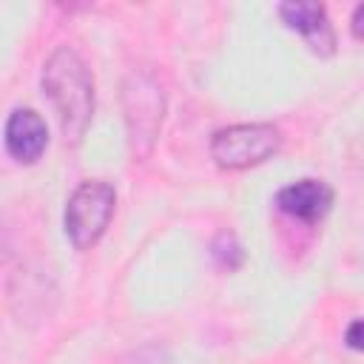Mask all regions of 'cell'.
Instances as JSON below:
<instances>
[{
    "instance_id": "4",
    "label": "cell",
    "mask_w": 364,
    "mask_h": 364,
    "mask_svg": "<svg viewBox=\"0 0 364 364\" xmlns=\"http://www.w3.org/2000/svg\"><path fill=\"white\" fill-rule=\"evenodd\" d=\"M282 148V131L270 122H239L210 134V159L225 171H245L267 162Z\"/></svg>"
},
{
    "instance_id": "7",
    "label": "cell",
    "mask_w": 364,
    "mask_h": 364,
    "mask_svg": "<svg viewBox=\"0 0 364 364\" xmlns=\"http://www.w3.org/2000/svg\"><path fill=\"white\" fill-rule=\"evenodd\" d=\"M276 208L304 225L321 222L333 208V188L324 179H299L276 193Z\"/></svg>"
},
{
    "instance_id": "9",
    "label": "cell",
    "mask_w": 364,
    "mask_h": 364,
    "mask_svg": "<svg viewBox=\"0 0 364 364\" xmlns=\"http://www.w3.org/2000/svg\"><path fill=\"white\" fill-rule=\"evenodd\" d=\"M344 344H347L350 350H361V321H358V318L350 321L347 336H344Z\"/></svg>"
},
{
    "instance_id": "3",
    "label": "cell",
    "mask_w": 364,
    "mask_h": 364,
    "mask_svg": "<svg viewBox=\"0 0 364 364\" xmlns=\"http://www.w3.org/2000/svg\"><path fill=\"white\" fill-rule=\"evenodd\" d=\"M117 210V191L105 179H88L74 188V193L65 202L63 225L65 236L77 250L94 247L102 233L108 230Z\"/></svg>"
},
{
    "instance_id": "6",
    "label": "cell",
    "mask_w": 364,
    "mask_h": 364,
    "mask_svg": "<svg viewBox=\"0 0 364 364\" xmlns=\"http://www.w3.org/2000/svg\"><path fill=\"white\" fill-rule=\"evenodd\" d=\"M3 145L9 156L20 165H31L48 148V128L46 119L31 108H14L3 128Z\"/></svg>"
},
{
    "instance_id": "10",
    "label": "cell",
    "mask_w": 364,
    "mask_h": 364,
    "mask_svg": "<svg viewBox=\"0 0 364 364\" xmlns=\"http://www.w3.org/2000/svg\"><path fill=\"white\" fill-rule=\"evenodd\" d=\"M361 20H364V3H358L353 9V37L361 40Z\"/></svg>"
},
{
    "instance_id": "2",
    "label": "cell",
    "mask_w": 364,
    "mask_h": 364,
    "mask_svg": "<svg viewBox=\"0 0 364 364\" xmlns=\"http://www.w3.org/2000/svg\"><path fill=\"white\" fill-rule=\"evenodd\" d=\"M165 108L168 94L159 74L151 65H134L122 82V114L134 159L151 156L165 122Z\"/></svg>"
},
{
    "instance_id": "8",
    "label": "cell",
    "mask_w": 364,
    "mask_h": 364,
    "mask_svg": "<svg viewBox=\"0 0 364 364\" xmlns=\"http://www.w3.org/2000/svg\"><path fill=\"white\" fill-rule=\"evenodd\" d=\"M210 256L222 270H239L245 262V247L239 245V239L228 230L216 233V239L210 242Z\"/></svg>"
},
{
    "instance_id": "5",
    "label": "cell",
    "mask_w": 364,
    "mask_h": 364,
    "mask_svg": "<svg viewBox=\"0 0 364 364\" xmlns=\"http://www.w3.org/2000/svg\"><path fill=\"white\" fill-rule=\"evenodd\" d=\"M279 17L287 28L301 34L304 43L316 54L327 57L336 51V31H333V23H330L327 9L321 3H304V0L279 3Z\"/></svg>"
},
{
    "instance_id": "1",
    "label": "cell",
    "mask_w": 364,
    "mask_h": 364,
    "mask_svg": "<svg viewBox=\"0 0 364 364\" xmlns=\"http://www.w3.org/2000/svg\"><path fill=\"white\" fill-rule=\"evenodd\" d=\"M43 94L48 97L65 142L77 145L94 117V74L71 46H57L43 63Z\"/></svg>"
}]
</instances>
